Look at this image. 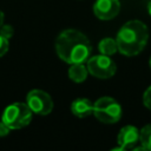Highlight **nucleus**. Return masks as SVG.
<instances>
[{
	"label": "nucleus",
	"instance_id": "1",
	"mask_svg": "<svg viewBox=\"0 0 151 151\" xmlns=\"http://www.w3.org/2000/svg\"><path fill=\"white\" fill-rule=\"evenodd\" d=\"M55 52L67 64L85 63L92 54V45L87 37L78 29H64L55 39Z\"/></svg>",
	"mask_w": 151,
	"mask_h": 151
},
{
	"label": "nucleus",
	"instance_id": "2",
	"mask_svg": "<svg viewBox=\"0 0 151 151\" xmlns=\"http://www.w3.org/2000/svg\"><path fill=\"white\" fill-rule=\"evenodd\" d=\"M147 39V26L140 20H130L125 22L116 37L118 51L126 57L139 54L146 46Z\"/></svg>",
	"mask_w": 151,
	"mask_h": 151
},
{
	"label": "nucleus",
	"instance_id": "3",
	"mask_svg": "<svg viewBox=\"0 0 151 151\" xmlns=\"http://www.w3.org/2000/svg\"><path fill=\"white\" fill-rule=\"evenodd\" d=\"M32 114L33 112L29 110L26 103H13L4 110L1 120L11 130H18L27 126L31 123Z\"/></svg>",
	"mask_w": 151,
	"mask_h": 151
},
{
	"label": "nucleus",
	"instance_id": "4",
	"mask_svg": "<svg viewBox=\"0 0 151 151\" xmlns=\"http://www.w3.org/2000/svg\"><path fill=\"white\" fill-rule=\"evenodd\" d=\"M120 104L111 97H101L93 104L94 117L104 124H114L122 118Z\"/></svg>",
	"mask_w": 151,
	"mask_h": 151
},
{
	"label": "nucleus",
	"instance_id": "5",
	"mask_svg": "<svg viewBox=\"0 0 151 151\" xmlns=\"http://www.w3.org/2000/svg\"><path fill=\"white\" fill-rule=\"evenodd\" d=\"M86 67L91 76L99 79H109L113 77L117 71V66L110 55L101 53L93 57L91 55L86 60Z\"/></svg>",
	"mask_w": 151,
	"mask_h": 151
},
{
	"label": "nucleus",
	"instance_id": "6",
	"mask_svg": "<svg viewBox=\"0 0 151 151\" xmlns=\"http://www.w3.org/2000/svg\"><path fill=\"white\" fill-rule=\"evenodd\" d=\"M26 104L29 110L39 116H46L51 113L53 109V101L50 94L42 90H31L26 96Z\"/></svg>",
	"mask_w": 151,
	"mask_h": 151
},
{
	"label": "nucleus",
	"instance_id": "7",
	"mask_svg": "<svg viewBox=\"0 0 151 151\" xmlns=\"http://www.w3.org/2000/svg\"><path fill=\"white\" fill-rule=\"evenodd\" d=\"M120 11L119 0H96L93 13L100 20H111Z\"/></svg>",
	"mask_w": 151,
	"mask_h": 151
},
{
	"label": "nucleus",
	"instance_id": "8",
	"mask_svg": "<svg viewBox=\"0 0 151 151\" xmlns=\"http://www.w3.org/2000/svg\"><path fill=\"white\" fill-rule=\"evenodd\" d=\"M138 140H139V130L133 125H126L122 127L117 136V143L123 150L132 147Z\"/></svg>",
	"mask_w": 151,
	"mask_h": 151
},
{
	"label": "nucleus",
	"instance_id": "9",
	"mask_svg": "<svg viewBox=\"0 0 151 151\" xmlns=\"http://www.w3.org/2000/svg\"><path fill=\"white\" fill-rule=\"evenodd\" d=\"M71 112L78 118H86L93 114V103L87 98H77L71 104Z\"/></svg>",
	"mask_w": 151,
	"mask_h": 151
},
{
	"label": "nucleus",
	"instance_id": "10",
	"mask_svg": "<svg viewBox=\"0 0 151 151\" xmlns=\"http://www.w3.org/2000/svg\"><path fill=\"white\" fill-rule=\"evenodd\" d=\"M68 77L74 83H83L87 78V67L84 65V63H74L71 64L68 68Z\"/></svg>",
	"mask_w": 151,
	"mask_h": 151
},
{
	"label": "nucleus",
	"instance_id": "11",
	"mask_svg": "<svg viewBox=\"0 0 151 151\" xmlns=\"http://www.w3.org/2000/svg\"><path fill=\"white\" fill-rule=\"evenodd\" d=\"M98 50L101 54L105 55H112L118 51V45L116 39L112 38H104L98 44Z\"/></svg>",
	"mask_w": 151,
	"mask_h": 151
},
{
	"label": "nucleus",
	"instance_id": "12",
	"mask_svg": "<svg viewBox=\"0 0 151 151\" xmlns=\"http://www.w3.org/2000/svg\"><path fill=\"white\" fill-rule=\"evenodd\" d=\"M139 142L145 150L151 151V124L145 125L139 131Z\"/></svg>",
	"mask_w": 151,
	"mask_h": 151
},
{
	"label": "nucleus",
	"instance_id": "13",
	"mask_svg": "<svg viewBox=\"0 0 151 151\" xmlns=\"http://www.w3.org/2000/svg\"><path fill=\"white\" fill-rule=\"evenodd\" d=\"M0 34L4 35L5 38H7V39L9 40V39L13 37V34H14L13 27H12L11 25H5V24H2V25L0 26Z\"/></svg>",
	"mask_w": 151,
	"mask_h": 151
},
{
	"label": "nucleus",
	"instance_id": "14",
	"mask_svg": "<svg viewBox=\"0 0 151 151\" xmlns=\"http://www.w3.org/2000/svg\"><path fill=\"white\" fill-rule=\"evenodd\" d=\"M8 48H9V41H8V39L0 34V57H2L4 54H6V52L8 51Z\"/></svg>",
	"mask_w": 151,
	"mask_h": 151
},
{
	"label": "nucleus",
	"instance_id": "15",
	"mask_svg": "<svg viewBox=\"0 0 151 151\" xmlns=\"http://www.w3.org/2000/svg\"><path fill=\"white\" fill-rule=\"evenodd\" d=\"M143 104L145 107L151 110V85L146 88V91L143 94Z\"/></svg>",
	"mask_w": 151,
	"mask_h": 151
},
{
	"label": "nucleus",
	"instance_id": "16",
	"mask_svg": "<svg viewBox=\"0 0 151 151\" xmlns=\"http://www.w3.org/2000/svg\"><path fill=\"white\" fill-rule=\"evenodd\" d=\"M9 131H11V129L1 120L0 122V137H5V136H7L8 133H9Z\"/></svg>",
	"mask_w": 151,
	"mask_h": 151
},
{
	"label": "nucleus",
	"instance_id": "17",
	"mask_svg": "<svg viewBox=\"0 0 151 151\" xmlns=\"http://www.w3.org/2000/svg\"><path fill=\"white\" fill-rule=\"evenodd\" d=\"M4 17H5V15H4V13L0 11V26L4 24Z\"/></svg>",
	"mask_w": 151,
	"mask_h": 151
},
{
	"label": "nucleus",
	"instance_id": "18",
	"mask_svg": "<svg viewBox=\"0 0 151 151\" xmlns=\"http://www.w3.org/2000/svg\"><path fill=\"white\" fill-rule=\"evenodd\" d=\"M147 12H149V14L151 15V0H150L149 4H147Z\"/></svg>",
	"mask_w": 151,
	"mask_h": 151
},
{
	"label": "nucleus",
	"instance_id": "19",
	"mask_svg": "<svg viewBox=\"0 0 151 151\" xmlns=\"http://www.w3.org/2000/svg\"><path fill=\"white\" fill-rule=\"evenodd\" d=\"M149 65H150V68H151V57H150V60H149Z\"/></svg>",
	"mask_w": 151,
	"mask_h": 151
}]
</instances>
